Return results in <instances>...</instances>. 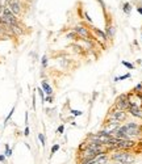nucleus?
<instances>
[{
  "mask_svg": "<svg viewBox=\"0 0 142 164\" xmlns=\"http://www.w3.org/2000/svg\"><path fill=\"white\" fill-rule=\"evenodd\" d=\"M132 9H133V7H132V4H130L129 1H125V3H123V11H124V13H125V15H130Z\"/></svg>",
  "mask_w": 142,
  "mask_h": 164,
  "instance_id": "f8f14e48",
  "label": "nucleus"
},
{
  "mask_svg": "<svg viewBox=\"0 0 142 164\" xmlns=\"http://www.w3.org/2000/svg\"><path fill=\"white\" fill-rule=\"evenodd\" d=\"M105 34H107V37H108V39H113V37L116 36V28L113 26L112 24L110 25H107L105 26Z\"/></svg>",
  "mask_w": 142,
  "mask_h": 164,
  "instance_id": "9d476101",
  "label": "nucleus"
},
{
  "mask_svg": "<svg viewBox=\"0 0 142 164\" xmlns=\"http://www.w3.org/2000/svg\"><path fill=\"white\" fill-rule=\"evenodd\" d=\"M84 19L87 20V22H88V24H92V19H91V16L88 15V12H84Z\"/></svg>",
  "mask_w": 142,
  "mask_h": 164,
  "instance_id": "aec40b11",
  "label": "nucleus"
},
{
  "mask_svg": "<svg viewBox=\"0 0 142 164\" xmlns=\"http://www.w3.org/2000/svg\"><path fill=\"white\" fill-rule=\"evenodd\" d=\"M11 155H12V150L9 148V146H8V145H5V156L9 158Z\"/></svg>",
  "mask_w": 142,
  "mask_h": 164,
  "instance_id": "a211bd4d",
  "label": "nucleus"
},
{
  "mask_svg": "<svg viewBox=\"0 0 142 164\" xmlns=\"http://www.w3.org/2000/svg\"><path fill=\"white\" fill-rule=\"evenodd\" d=\"M41 84H42V87H41V88L44 89L45 95H53V88L50 87V84L47 83V81H45V80H44Z\"/></svg>",
  "mask_w": 142,
  "mask_h": 164,
  "instance_id": "9b49d317",
  "label": "nucleus"
},
{
  "mask_svg": "<svg viewBox=\"0 0 142 164\" xmlns=\"http://www.w3.org/2000/svg\"><path fill=\"white\" fill-rule=\"evenodd\" d=\"M141 29H142V28H141Z\"/></svg>",
  "mask_w": 142,
  "mask_h": 164,
  "instance_id": "473e14b6",
  "label": "nucleus"
},
{
  "mask_svg": "<svg viewBox=\"0 0 142 164\" xmlns=\"http://www.w3.org/2000/svg\"><path fill=\"white\" fill-rule=\"evenodd\" d=\"M137 12L142 16V5H137Z\"/></svg>",
  "mask_w": 142,
  "mask_h": 164,
  "instance_id": "c85d7f7f",
  "label": "nucleus"
},
{
  "mask_svg": "<svg viewBox=\"0 0 142 164\" xmlns=\"http://www.w3.org/2000/svg\"><path fill=\"white\" fill-rule=\"evenodd\" d=\"M137 146V142L134 139H121L117 142V150H125V151H129V150L134 148Z\"/></svg>",
  "mask_w": 142,
  "mask_h": 164,
  "instance_id": "423d86ee",
  "label": "nucleus"
},
{
  "mask_svg": "<svg viewBox=\"0 0 142 164\" xmlns=\"http://www.w3.org/2000/svg\"><path fill=\"white\" fill-rule=\"evenodd\" d=\"M141 37H142V36H141Z\"/></svg>",
  "mask_w": 142,
  "mask_h": 164,
  "instance_id": "72a5a7b5",
  "label": "nucleus"
},
{
  "mask_svg": "<svg viewBox=\"0 0 142 164\" xmlns=\"http://www.w3.org/2000/svg\"><path fill=\"white\" fill-rule=\"evenodd\" d=\"M37 91H38V95H39V97H41L42 103H45V92H44V89H42V88H37Z\"/></svg>",
  "mask_w": 142,
  "mask_h": 164,
  "instance_id": "f3484780",
  "label": "nucleus"
},
{
  "mask_svg": "<svg viewBox=\"0 0 142 164\" xmlns=\"http://www.w3.org/2000/svg\"><path fill=\"white\" fill-rule=\"evenodd\" d=\"M92 34L98 37V39L101 42V43H107L109 39H108V37L105 34V32L101 29H99V28H92Z\"/></svg>",
  "mask_w": 142,
  "mask_h": 164,
  "instance_id": "6e6552de",
  "label": "nucleus"
},
{
  "mask_svg": "<svg viewBox=\"0 0 142 164\" xmlns=\"http://www.w3.org/2000/svg\"><path fill=\"white\" fill-rule=\"evenodd\" d=\"M70 113L71 114H74V116H82L83 114V112H79V110H75V109H71Z\"/></svg>",
  "mask_w": 142,
  "mask_h": 164,
  "instance_id": "5701e85b",
  "label": "nucleus"
},
{
  "mask_svg": "<svg viewBox=\"0 0 142 164\" xmlns=\"http://www.w3.org/2000/svg\"><path fill=\"white\" fill-rule=\"evenodd\" d=\"M7 7L9 8L11 12L15 16H20L22 12V7H21V1H20V0H9Z\"/></svg>",
  "mask_w": 142,
  "mask_h": 164,
  "instance_id": "0eeeda50",
  "label": "nucleus"
},
{
  "mask_svg": "<svg viewBox=\"0 0 142 164\" xmlns=\"http://www.w3.org/2000/svg\"><path fill=\"white\" fill-rule=\"evenodd\" d=\"M141 67H142V63H141Z\"/></svg>",
  "mask_w": 142,
  "mask_h": 164,
  "instance_id": "2f4dec72",
  "label": "nucleus"
},
{
  "mask_svg": "<svg viewBox=\"0 0 142 164\" xmlns=\"http://www.w3.org/2000/svg\"><path fill=\"white\" fill-rule=\"evenodd\" d=\"M126 112L129 113L130 116H133V117L141 118L142 120V106H140V105H130L129 108H128Z\"/></svg>",
  "mask_w": 142,
  "mask_h": 164,
  "instance_id": "1a4fd4ad",
  "label": "nucleus"
},
{
  "mask_svg": "<svg viewBox=\"0 0 142 164\" xmlns=\"http://www.w3.org/2000/svg\"><path fill=\"white\" fill-rule=\"evenodd\" d=\"M130 106V101H129V95L128 93H123V95L117 96L115 101V109H120V110H128V108Z\"/></svg>",
  "mask_w": 142,
  "mask_h": 164,
  "instance_id": "20e7f679",
  "label": "nucleus"
},
{
  "mask_svg": "<svg viewBox=\"0 0 142 164\" xmlns=\"http://www.w3.org/2000/svg\"><path fill=\"white\" fill-rule=\"evenodd\" d=\"M132 92H134V93H142V83H138L137 86L133 88Z\"/></svg>",
  "mask_w": 142,
  "mask_h": 164,
  "instance_id": "2eb2a0df",
  "label": "nucleus"
},
{
  "mask_svg": "<svg viewBox=\"0 0 142 164\" xmlns=\"http://www.w3.org/2000/svg\"><path fill=\"white\" fill-rule=\"evenodd\" d=\"M8 1H9V0H0V7H7L8 5Z\"/></svg>",
  "mask_w": 142,
  "mask_h": 164,
  "instance_id": "a878e982",
  "label": "nucleus"
},
{
  "mask_svg": "<svg viewBox=\"0 0 142 164\" xmlns=\"http://www.w3.org/2000/svg\"><path fill=\"white\" fill-rule=\"evenodd\" d=\"M110 159L113 162H117L120 164H133L136 162L134 155H132L129 151H125V150H117V151H113L110 155Z\"/></svg>",
  "mask_w": 142,
  "mask_h": 164,
  "instance_id": "f257e3e1",
  "label": "nucleus"
},
{
  "mask_svg": "<svg viewBox=\"0 0 142 164\" xmlns=\"http://www.w3.org/2000/svg\"><path fill=\"white\" fill-rule=\"evenodd\" d=\"M74 30H75V33L78 34V37L80 39H90V38H92V32H91V30L84 24L76 25Z\"/></svg>",
  "mask_w": 142,
  "mask_h": 164,
  "instance_id": "39448f33",
  "label": "nucleus"
},
{
  "mask_svg": "<svg viewBox=\"0 0 142 164\" xmlns=\"http://www.w3.org/2000/svg\"><path fill=\"white\" fill-rule=\"evenodd\" d=\"M13 113H15V106H13V108H12V109H11V112H9V114H8V116H7V118H5V121H4V125H7V123H8V121H9V120H11V117H12V116H13Z\"/></svg>",
  "mask_w": 142,
  "mask_h": 164,
  "instance_id": "dca6fc26",
  "label": "nucleus"
},
{
  "mask_svg": "<svg viewBox=\"0 0 142 164\" xmlns=\"http://www.w3.org/2000/svg\"><path fill=\"white\" fill-rule=\"evenodd\" d=\"M120 129L129 135L130 139H133L134 137H140L142 134V126L137 122H126L124 125H120Z\"/></svg>",
  "mask_w": 142,
  "mask_h": 164,
  "instance_id": "f03ea898",
  "label": "nucleus"
},
{
  "mask_svg": "<svg viewBox=\"0 0 142 164\" xmlns=\"http://www.w3.org/2000/svg\"><path fill=\"white\" fill-rule=\"evenodd\" d=\"M96 1H98L99 4L101 5V8H103V11H104V12H107V7H105V3H104L103 0H96Z\"/></svg>",
  "mask_w": 142,
  "mask_h": 164,
  "instance_id": "b1692460",
  "label": "nucleus"
},
{
  "mask_svg": "<svg viewBox=\"0 0 142 164\" xmlns=\"http://www.w3.org/2000/svg\"><path fill=\"white\" fill-rule=\"evenodd\" d=\"M3 15V7H0V16Z\"/></svg>",
  "mask_w": 142,
  "mask_h": 164,
  "instance_id": "7c9ffc66",
  "label": "nucleus"
},
{
  "mask_svg": "<svg viewBox=\"0 0 142 164\" xmlns=\"http://www.w3.org/2000/svg\"><path fill=\"white\" fill-rule=\"evenodd\" d=\"M130 73H125V75H121V76H116L115 78V81H120V80H125V79H129L130 78Z\"/></svg>",
  "mask_w": 142,
  "mask_h": 164,
  "instance_id": "4468645a",
  "label": "nucleus"
},
{
  "mask_svg": "<svg viewBox=\"0 0 142 164\" xmlns=\"http://www.w3.org/2000/svg\"><path fill=\"white\" fill-rule=\"evenodd\" d=\"M29 133H30V130H29V126H25L24 135H25V137H29Z\"/></svg>",
  "mask_w": 142,
  "mask_h": 164,
  "instance_id": "bb28decb",
  "label": "nucleus"
},
{
  "mask_svg": "<svg viewBox=\"0 0 142 164\" xmlns=\"http://www.w3.org/2000/svg\"><path fill=\"white\" fill-rule=\"evenodd\" d=\"M45 101H47V103H53V96L52 95H47L46 97H45Z\"/></svg>",
  "mask_w": 142,
  "mask_h": 164,
  "instance_id": "cd10ccee",
  "label": "nucleus"
},
{
  "mask_svg": "<svg viewBox=\"0 0 142 164\" xmlns=\"http://www.w3.org/2000/svg\"><path fill=\"white\" fill-rule=\"evenodd\" d=\"M5 158H7L5 155H0V162H1V163H4V162H5Z\"/></svg>",
  "mask_w": 142,
  "mask_h": 164,
  "instance_id": "c756f323",
  "label": "nucleus"
},
{
  "mask_svg": "<svg viewBox=\"0 0 142 164\" xmlns=\"http://www.w3.org/2000/svg\"><path fill=\"white\" fill-rule=\"evenodd\" d=\"M38 139H39V142H41V145L45 146V143H46V140H45V135L44 134H38Z\"/></svg>",
  "mask_w": 142,
  "mask_h": 164,
  "instance_id": "6ab92c4d",
  "label": "nucleus"
},
{
  "mask_svg": "<svg viewBox=\"0 0 142 164\" xmlns=\"http://www.w3.org/2000/svg\"><path fill=\"white\" fill-rule=\"evenodd\" d=\"M59 147H61V146H59V145H54V146L52 147V156H53L54 154H55L57 151H58V150H59Z\"/></svg>",
  "mask_w": 142,
  "mask_h": 164,
  "instance_id": "412c9836",
  "label": "nucleus"
},
{
  "mask_svg": "<svg viewBox=\"0 0 142 164\" xmlns=\"http://www.w3.org/2000/svg\"><path fill=\"white\" fill-rule=\"evenodd\" d=\"M128 120V112L126 110H120V109H115L112 108L110 112L108 113V117L105 121H110V122H117V123H123Z\"/></svg>",
  "mask_w": 142,
  "mask_h": 164,
  "instance_id": "7ed1b4c3",
  "label": "nucleus"
},
{
  "mask_svg": "<svg viewBox=\"0 0 142 164\" xmlns=\"http://www.w3.org/2000/svg\"><path fill=\"white\" fill-rule=\"evenodd\" d=\"M65 131V125H59V128L57 129V133H59V134H63Z\"/></svg>",
  "mask_w": 142,
  "mask_h": 164,
  "instance_id": "393cba45",
  "label": "nucleus"
},
{
  "mask_svg": "<svg viewBox=\"0 0 142 164\" xmlns=\"http://www.w3.org/2000/svg\"><path fill=\"white\" fill-rule=\"evenodd\" d=\"M41 62H42V67H46V66H47V56H46V55L42 56Z\"/></svg>",
  "mask_w": 142,
  "mask_h": 164,
  "instance_id": "4be33fe9",
  "label": "nucleus"
},
{
  "mask_svg": "<svg viewBox=\"0 0 142 164\" xmlns=\"http://www.w3.org/2000/svg\"><path fill=\"white\" fill-rule=\"evenodd\" d=\"M121 64H123L124 67H126V68H129V70H134L136 68L134 64L130 63V62H128V61H121Z\"/></svg>",
  "mask_w": 142,
  "mask_h": 164,
  "instance_id": "ddd939ff",
  "label": "nucleus"
}]
</instances>
